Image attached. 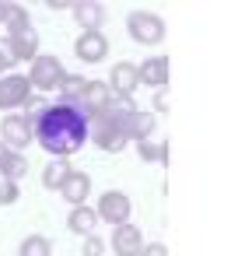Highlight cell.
<instances>
[{
    "label": "cell",
    "instance_id": "277c9868",
    "mask_svg": "<svg viewBox=\"0 0 242 256\" xmlns=\"http://www.w3.org/2000/svg\"><path fill=\"white\" fill-rule=\"evenodd\" d=\"M64 78H67V70H64L60 56H36L32 74H28V84H36L39 92H56Z\"/></svg>",
    "mask_w": 242,
    "mask_h": 256
},
{
    "label": "cell",
    "instance_id": "ba28073f",
    "mask_svg": "<svg viewBox=\"0 0 242 256\" xmlns=\"http://www.w3.org/2000/svg\"><path fill=\"white\" fill-rule=\"evenodd\" d=\"M109 102H112V88H109V84H102V81H88L84 98L78 102V109H81V116H84V120H92V116L106 112V109H109Z\"/></svg>",
    "mask_w": 242,
    "mask_h": 256
},
{
    "label": "cell",
    "instance_id": "484cf974",
    "mask_svg": "<svg viewBox=\"0 0 242 256\" xmlns=\"http://www.w3.org/2000/svg\"><path fill=\"white\" fill-rule=\"evenodd\" d=\"M140 256H168V249H165L162 242H151V246H144V249H140Z\"/></svg>",
    "mask_w": 242,
    "mask_h": 256
},
{
    "label": "cell",
    "instance_id": "d6986e66",
    "mask_svg": "<svg viewBox=\"0 0 242 256\" xmlns=\"http://www.w3.org/2000/svg\"><path fill=\"white\" fill-rule=\"evenodd\" d=\"M70 172H74V168L67 165V158H56V162H50V165L42 168V186H46V190H60Z\"/></svg>",
    "mask_w": 242,
    "mask_h": 256
},
{
    "label": "cell",
    "instance_id": "8992f818",
    "mask_svg": "<svg viewBox=\"0 0 242 256\" xmlns=\"http://www.w3.org/2000/svg\"><path fill=\"white\" fill-rule=\"evenodd\" d=\"M32 98V84L25 74H8L0 78V109H18Z\"/></svg>",
    "mask_w": 242,
    "mask_h": 256
},
{
    "label": "cell",
    "instance_id": "6da1fadb",
    "mask_svg": "<svg viewBox=\"0 0 242 256\" xmlns=\"http://www.w3.org/2000/svg\"><path fill=\"white\" fill-rule=\"evenodd\" d=\"M28 126H32L36 140L56 158H67V154L81 151V144L88 140V120L81 116L78 106H64V102L46 106Z\"/></svg>",
    "mask_w": 242,
    "mask_h": 256
},
{
    "label": "cell",
    "instance_id": "9a60e30c",
    "mask_svg": "<svg viewBox=\"0 0 242 256\" xmlns=\"http://www.w3.org/2000/svg\"><path fill=\"white\" fill-rule=\"evenodd\" d=\"M95 224H98V214H95L88 204H84V207H74V210H70V218H67V228H70V232H78V235H84V238H88V235H95Z\"/></svg>",
    "mask_w": 242,
    "mask_h": 256
},
{
    "label": "cell",
    "instance_id": "4316f807",
    "mask_svg": "<svg viewBox=\"0 0 242 256\" xmlns=\"http://www.w3.org/2000/svg\"><path fill=\"white\" fill-rule=\"evenodd\" d=\"M8 67H11V56H4V50H0V74H4Z\"/></svg>",
    "mask_w": 242,
    "mask_h": 256
},
{
    "label": "cell",
    "instance_id": "d4e9b609",
    "mask_svg": "<svg viewBox=\"0 0 242 256\" xmlns=\"http://www.w3.org/2000/svg\"><path fill=\"white\" fill-rule=\"evenodd\" d=\"M102 249H106V246H102V238H98V235H88L81 252H84V256H102Z\"/></svg>",
    "mask_w": 242,
    "mask_h": 256
},
{
    "label": "cell",
    "instance_id": "5bb4252c",
    "mask_svg": "<svg viewBox=\"0 0 242 256\" xmlns=\"http://www.w3.org/2000/svg\"><path fill=\"white\" fill-rule=\"evenodd\" d=\"M109 81L116 84V95H126V98H134V92H137V84H140L134 64H116L112 74H109Z\"/></svg>",
    "mask_w": 242,
    "mask_h": 256
},
{
    "label": "cell",
    "instance_id": "52a82bcc",
    "mask_svg": "<svg viewBox=\"0 0 242 256\" xmlns=\"http://www.w3.org/2000/svg\"><path fill=\"white\" fill-rule=\"evenodd\" d=\"M0 137H4L0 144H4L8 151H18V154H22V148L32 144V126H28L25 116H8L4 126H0Z\"/></svg>",
    "mask_w": 242,
    "mask_h": 256
},
{
    "label": "cell",
    "instance_id": "603a6c76",
    "mask_svg": "<svg viewBox=\"0 0 242 256\" xmlns=\"http://www.w3.org/2000/svg\"><path fill=\"white\" fill-rule=\"evenodd\" d=\"M137 151H140V158H144V162H165V158H168V148H165V144H162V148H154V144L140 140V144H137Z\"/></svg>",
    "mask_w": 242,
    "mask_h": 256
},
{
    "label": "cell",
    "instance_id": "e0dca14e",
    "mask_svg": "<svg viewBox=\"0 0 242 256\" xmlns=\"http://www.w3.org/2000/svg\"><path fill=\"white\" fill-rule=\"evenodd\" d=\"M4 28H8L11 36H22V32H28V28H32V22H28V11H25L22 4H8V8H4Z\"/></svg>",
    "mask_w": 242,
    "mask_h": 256
},
{
    "label": "cell",
    "instance_id": "f1b7e54d",
    "mask_svg": "<svg viewBox=\"0 0 242 256\" xmlns=\"http://www.w3.org/2000/svg\"><path fill=\"white\" fill-rule=\"evenodd\" d=\"M4 8H8V4H0V25H4Z\"/></svg>",
    "mask_w": 242,
    "mask_h": 256
},
{
    "label": "cell",
    "instance_id": "83f0119b",
    "mask_svg": "<svg viewBox=\"0 0 242 256\" xmlns=\"http://www.w3.org/2000/svg\"><path fill=\"white\" fill-rule=\"evenodd\" d=\"M8 154H11V151H8L4 144H0V165H4V158H8Z\"/></svg>",
    "mask_w": 242,
    "mask_h": 256
},
{
    "label": "cell",
    "instance_id": "ac0fdd59",
    "mask_svg": "<svg viewBox=\"0 0 242 256\" xmlns=\"http://www.w3.org/2000/svg\"><path fill=\"white\" fill-rule=\"evenodd\" d=\"M84 88H88V81H84L81 74H67V78L60 81V95H64V106H78V102L84 98Z\"/></svg>",
    "mask_w": 242,
    "mask_h": 256
},
{
    "label": "cell",
    "instance_id": "44dd1931",
    "mask_svg": "<svg viewBox=\"0 0 242 256\" xmlns=\"http://www.w3.org/2000/svg\"><path fill=\"white\" fill-rule=\"evenodd\" d=\"M151 134H154V116H151V112H144V109H137V112H134V120H130V140H137V144H140V140H148Z\"/></svg>",
    "mask_w": 242,
    "mask_h": 256
},
{
    "label": "cell",
    "instance_id": "ffe728a7",
    "mask_svg": "<svg viewBox=\"0 0 242 256\" xmlns=\"http://www.w3.org/2000/svg\"><path fill=\"white\" fill-rule=\"evenodd\" d=\"M25 172H28V162H25V154H18V151H11V154L4 158V165H0L4 182H18V179H25Z\"/></svg>",
    "mask_w": 242,
    "mask_h": 256
},
{
    "label": "cell",
    "instance_id": "2e32d148",
    "mask_svg": "<svg viewBox=\"0 0 242 256\" xmlns=\"http://www.w3.org/2000/svg\"><path fill=\"white\" fill-rule=\"evenodd\" d=\"M74 11V18H78V25L84 28V32H98V25H102V4H92V0H88V4H74L70 8Z\"/></svg>",
    "mask_w": 242,
    "mask_h": 256
},
{
    "label": "cell",
    "instance_id": "4fadbf2b",
    "mask_svg": "<svg viewBox=\"0 0 242 256\" xmlns=\"http://www.w3.org/2000/svg\"><path fill=\"white\" fill-rule=\"evenodd\" d=\"M36 53H39V36H36L32 28L8 39V56H11V64H14V60H32Z\"/></svg>",
    "mask_w": 242,
    "mask_h": 256
},
{
    "label": "cell",
    "instance_id": "cb8c5ba5",
    "mask_svg": "<svg viewBox=\"0 0 242 256\" xmlns=\"http://www.w3.org/2000/svg\"><path fill=\"white\" fill-rule=\"evenodd\" d=\"M18 196H22L18 182H4V179H0V207H11V204H18Z\"/></svg>",
    "mask_w": 242,
    "mask_h": 256
},
{
    "label": "cell",
    "instance_id": "5b68a950",
    "mask_svg": "<svg viewBox=\"0 0 242 256\" xmlns=\"http://www.w3.org/2000/svg\"><path fill=\"white\" fill-rule=\"evenodd\" d=\"M130 210H134V207H130V196L120 193V190H109V193L98 196V210H95V214H98L102 221H109V224L120 228V224H130Z\"/></svg>",
    "mask_w": 242,
    "mask_h": 256
},
{
    "label": "cell",
    "instance_id": "7402d4cb",
    "mask_svg": "<svg viewBox=\"0 0 242 256\" xmlns=\"http://www.w3.org/2000/svg\"><path fill=\"white\" fill-rule=\"evenodd\" d=\"M22 256H53V246L46 235H28L22 242Z\"/></svg>",
    "mask_w": 242,
    "mask_h": 256
},
{
    "label": "cell",
    "instance_id": "8fae6325",
    "mask_svg": "<svg viewBox=\"0 0 242 256\" xmlns=\"http://www.w3.org/2000/svg\"><path fill=\"white\" fill-rule=\"evenodd\" d=\"M112 249H116V256H140V249H144L140 228L137 224H120L112 232Z\"/></svg>",
    "mask_w": 242,
    "mask_h": 256
},
{
    "label": "cell",
    "instance_id": "7c38bea8",
    "mask_svg": "<svg viewBox=\"0 0 242 256\" xmlns=\"http://www.w3.org/2000/svg\"><path fill=\"white\" fill-rule=\"evenodd\" d=\"M88 193H92V179H88V172H70V176L64 179V186H60V196H64L67 204H74V207H84Z\"/></svg>",
    "mask_w": 242,
    "mask_h": 256
},
{
    "label": "cell",
    "instance_id": "9c48e42d",
    "mask_svg": "<svg viewBox=\"0 0 242 256\" xmlns=\"http://www.w3.org/2000/svg\"><path fill=\"white\" fill-rule=\"evenodd\" d=\"M168 70H172L168 56H151V60H144L137 67V81L148 84V88H165L168 84Z\"/></svg>",
    "mask_w": 242,
    "mask_h": 256
},
{
    "label": "cell",
    "instance_id": "7a4b0ae2",
    "mask_svg": "<svg viewBox=\"0 0 242 256\" xmlns=\"http://www.w3.org/2000/svg\"><path fill=\"white\" fill-rule=\"evenodd\" d=\"M130 120H134V116H130ZM88 130H92V140H95L102 151H123L126 140H130V123H120V120H112V116H106V112L92 116V120H88Z\"/></svg>",
    "mask_w": 242,
    "mask_h": 256
},
{
    "label": "cell",
    "instance_id": "30bf717a",
    "mask_svg": "<svg viewBox=\"0 0 242 256\" xmlns=\"http://www.w3.org/2000/svg\"><path fill=\"white\" fill-rule=\"evenodd\" d=\"M74 50H78V56L84 64H102L106 53H109V42H106L102 32H81V39L74 42Z\"/></svg>",
    "mask_w": 242,
    "mask_h": 256
},
{
    "label": "cell",
    "instance_id": "3957f363",
    "mask_svg": "<svg viewBox=\"0 0 242 256\" xmlns=\"http://www.w3.org/2000/svg\"><path fill=\"white\" fill-rule=\"evenodd\" d=\"M126 28H130V39H137L144 46H158L165 39V22L151 11H134L126 18Z\"/></svg>",
    "mask_w": 242,
    "mask_h": 256
}]
</instances>
